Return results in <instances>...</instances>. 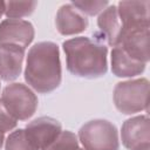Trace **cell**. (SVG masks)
<instances>
[{
    "label": "cell",
    "mask_w": 150,
    "mask_h": 150,
    "mask_svg": "<svg viewBox=\"0 0 150 150\" xmlns=\"http://www.w3.org/2000/svg\"><path fill=\"white\" fill-rule=\"evenodd\" d=\"M26 135L32 143L40 150H45L61 134V123L55 118L42 116L27 124Z\"/></svg>",
    "instance_id": "obj_7"
},
{
    "label": "cell",
    "mask_w": 150,
    "mask_h": 150,
    "mask_svg": "<svg viewBox=\"0 0 150 150\" xmlns=\"http://www.w3.org/2000/svg\"><path fill=\"white\" fill-rule=\"evenodd\" d=\"M83 150H118L120 141L116 127L105 120H93L79 131Z\"/></svg>",
    "instance_id": "obj_4"
},
{
    "label": "cell",
    "mask_w": 150,
    "mask_h": 150,
    "mask_svg": "<svg viewBox=\"0 0 150 150\" xmlns=\"http://www.w3.org/2000/svg\"><path fill=\"white\" fill-rule=\"evenodd\" d=\"M67 60V69L75 76L96 79L103 76L108 70L104 45L86 36H79L63 42Z\"/></svg>",
    "instance_id": "obj_2"
},
{
    "label": "cell",
    "mask_w": 150,
    "mask_h": 150,
    "mask_svg": "<svg viewBox=\"0 0 150 150\" xmlns=\"http://www.w3.org/2000/svg\"><path fill=\"white\" fill-rule=\"evenodd\" d=\"M116 46L129 57L146 64L149 61V27L122 30Z\"/></svg>",
    "instance_id": "obj_6"
},
{
    "label": "cell",
    "mask_w": 150,
    "mask_h": 150,
    "mask_svg": "<svg viewBox=\"0 0 150 150\" xmlns=\"http://www.w3.org/2000/svg\"><path fill=\"white\" fill-rule=\"evenodd\" d=\"M145 63L129 57L120 47L111 50V71L117 77H132L145 70Z\"/></svg>",
    "instance_id": "obj_13"
},
{
    "label": "cell",
    "mask_w": 150,
    "mask_h": 150,
    "mask_svg": "<svg viewBox=\"0 0 150 150\" xmlns=\"http://www.w3.org/2000/svg\"><path fill=\"white\" fill-rule=\"evenodd\" d=\"M97 26L107 39L108 45L115 47L118 42V38L122 30L121 21L118 19L116 6H109L102 11L97 19Z\"/></svg>",
    "instance_id": "obj_14"
},
{
    "label": "cell",
    "mask_w": 150,
    "mask_h": 150,
    "mask_svg": "<svg viewBox=\"0 0 150 150\" xmlns=\"http://www.w3.org/2000/svg\"><path fill=\"white\" fill-rule=\"evenodd\" d=\"M45 150H79V141L71 131H61L59 137Z\"/></svg>",
    "instance_id": "obj_17"
},
{
    "label": "cell",
    "mask_w": 150,
    "mask_h": 150,
    "mask_svg": "<svg viewBox=\"0 0 150 150\" xmlns=\"http://www.w3.org/2000/svg\"><path fill=\"white\" fill-rule=\"evenodd\" d=\"M25 49L21 46L0 43V77L9 82L19 77L22 70Z\"/></svg>",
    "instance_id": "obj_11"
},
{
    "label": "cell",
    "mask_w": 150,
    "mask_h": 150,
    "mask_svg": "<svg viewBox=\"0 0 150 150\" xmlns=\"http://www.w3.org/2000/svg\"><path fill=\"white\" fill-rule=\"evenodd\" d=\"M55 25L60 34L74 35L87 29L88 19L71 4H66L57 11Z\"/></svg>",
    "instance_id": "obj_12"
},
{
    "label": "cell",
    "mask_w": 150,
    "mask_h": 150,
    "mask_svg": "<svg viewBox=\"0 0 150 150\" xmlns=\"http://www.w3.org/2000/svg\"><path fill=\"white\" fill-rule=\"evenodd\" d=\"M38 2L36 1H7L5 14L8 19H20L30 15Z\"/></svg>",
    "instance_id": "obj_15"
},
{
    "label": "cell",
    "mask_w": 150,
    "mask_h": 150,
    "mask_svg": "<svg viewBox=\"0 0 150 150\" xmlns=\"http://www.w3.org/2000/svg\"><path fill=\"white\" fill-rule=\"evenodd\" d=\"M5 9H6V2L0 1V18L2 16V14H5Z\"/></svg>",
    "instance_id": "obj_20"
},
{
    "label": "cell",
    "mask_w": 150,
    "mask_h": 150,
    "mask_svg": "<svg viewBox=\"0 0 150 150\" xmlns=\"http://www.w3.org/2000/svg\"><path fill=\"white\" fill-rule=\"evenodd\" d=\"M34 39V27L29 21L7 19L0 22V43L16 45L26 48Z\"/></svg>",
    "instance_id": "obj_9"
},
{
    "label": "cell",
    "mask_w": 150,
    "mask_h": 150,
    "mask_svg": "<svg viewBox=\"0 0 150 150\" xmlns=\"http://www.w3.org/2000/svg\"><path fill=\"white\" fill-rule=\"evenodd\" d=\"M1 101L6 110L18 121L30 118L38 109V97L22 83H12L4 88Z\"/></svg>",
    "instance_id": "obj_5"
},
{
    "label": "cell",
    "mask_w": 150,
    "mask_h": 150,
    "mask_svg": "<svg viewBox=\"0 0 150 150\" xmlns=\"http://www.w3.org/2000/svg\"><path fill=\"white\" fill-rule=\"evenodd\" d=\"M5 150H39L26 135L25 129H19L9 134L6 139Z\"/></svg>",
    "instance_id": "obj_16"
},
{
    "label": "cell",
    "mask_w": 150,
    "mask_h": 150,
    "mask_svg": "<svg viewBox=\"0 0 150 150\" xmlns=\"http://www.w3.org/2000/svg\"><path fill=\"white\" fill-rule=\"evenodd\" d=\"M16 123L18 121L6 110L2 101L0 100V132L5 134L7 131H11L16 127Z\"/></svg>",
    "instance_id": "obj_19"
},
{
    "label": "cell",
    "mask_w": 150,
    "mask_h": 150,
    "mask_svg": "<svg viewBox=\"0 0 150 150\" xmlns=\"http://www.w3.org/2000/svg\"><path fill=\"white\" fill-rule=\"evenodd\" d=\"M114 103L117 110L125 115L148 110L149 81L137 79L118 82L114 88Z\"/></svg>",
    "instance_id": "obj_3"
},
{
    "label": "cell",
    "mask_w": 150,
    "mask_h": 150,
    "mask_svg": "<svg viewBox=\"0 0 150 150\" xmlns=\"http://www.w3.org/2000/svg\"><path fill=\"white\" fill-rule=\"evenodd\" d=\"M149 0L120 1L116 8L122 30L149 27Z\"/></svg>",
    "instance_id": "obj_8"
},
{
    "label": "cell",
    "mask_w": 150,
    "mask_h": 150,
    "mask_svg": "<svg viewBox=\"0 0 150 150\" xmlns=\"http://www.w3.org/2000/svg\"><path fill=\"white\" fill-rule=\"evenodd\" d=\"M71 5L82 14L96 15L108 6V1H73Z\"/></svg>",
    "instance_id": "obj_18"
},
{
    "label": "cell",
    "mask_w": 150,
    "mask_h": 150,
    "mask_svg": "<svg viewBox=\"0 0 150 150\" xmlns=\"http://www.w3.org/2000/svg\"><path fill=\"white\" fill-rule=\"evenodd\" d=\"M132 150H150V144H143V145H139Z\"/></svg>",
    "instance_id": "obj_21"
},
{
    "label": "cell",
    "mask_w": 150,
    "mask_h": 150,
    "mask_svg": "<svg viewBox=\"0 0 150 150\" xmlns=\"http://www.w3.org/2000/svg\"><path fill=\"white\" fill-rule=\"evenodd\" d=\"M4 139H5V136L2 132H0V149L2 148V144H4Z\"/></svg>",
    "instance_id": "obj_22"
},
{
    "label": "cell",
    "mask_w": 150,
    "mask_h": 150,
    "mask_svg": "<svg viewBox=\"0 0 150 150\" xmlns=\"http://www.w3.org/2000/svg\"><path fill=\"white\" fill-rule=\"evenodd\" d=\"M121 139L127 149H135L143 144H149L150 128L146 115L135 116L127 120L121 130Z\"/></svg>",
    "instance_id": "obj_10"
},
{
    "label": "cell",
    "mask_w": 150,
    "mask_h": 150,
    "mask_svg": "<svg viewBox=\"0 0 150 150\" xmlns=\"http://www.w3.org/2000/svg\"><path fill=\"white\" fill-rule=\"evenodd\" d=\"M62 79L60 52L56 43L43 41L35 43L28 52L25 69L26 82L38 93L55 90Z\"/></svg>",
    "instance_id": "obj_1"
},
{
    "label": "cell",
    "mask_w": 150,
    "mask_h": 150,
    "mask_svg": "<svg viewBox=\"0 0 150 150\" xmlns=\"http://www.w3.org/2000/svg\"><path fill=\"white\" fill-rule=\"evenodd\" d=\"M79 150H83V149H80V148H79Z\"/></svg>",
    "instance_id": "obj_23"
}]
</instances>
